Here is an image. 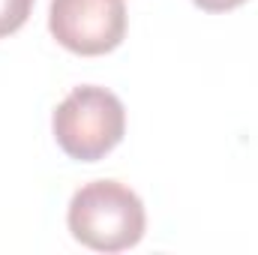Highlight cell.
Returning <instances> with one entry per match:
<instances>
[{
	"mask_svg": "<svg viewBox=\"0 0 258 255\" xmlns=\"http://www.w3.org/2000/svg\"><path fill=\"white\" fill-rule=\"evenodd\" d=\"M48 30L66 51L99 57L123 42L126 6L123 0H51Z\"/></svg>",
	"mask_w": 258,
	"mask_h": 255,
	"instance_id": "3",
	"label": "cell"
},
{
	"mask_svg": "<svg viewBox=\"0 0 258 255\" xmlns=\"http://www.w3.org/2000/svg\"><path fill=\"white\" fill-rule=\"evenodd\" d=\"M66 222L81 246L96 252H123L141 243L147 213L126 183L93 180L72 195Z\"/></svg>",
	"mask_w": 258,
	"mask_h": 255,
	"instance_id": "1",
	"label": "cell"
},
{
	"mask_svg": "<svg viewBox=\"0 0 258 255\" xmlns=\"http://www.w3.org/2000/svg\"><path fill=\"white\" fill-rule=\"evenodd\" d=\"M54 138L69 159L96 162L111 153L126 132V108L117 93L96 84L72 87L51 117Z\"/></svg>",
	"mask_w": 258,
	"mask_h": 255,
	"instance_id": "2",
	"label": "cell"
},
{
	"mask_svg": "<svg viewBox=\"0 0 258 255\" xmlns=\"http://www.w3.org/2000/svg\"><path fill=\"white\" fill-rule=\"evenodd\" d=\"M33 0H0V39L21 30L24 21L30 18Z\"/></svg>",
	"mask_w": 258,
	"mask_h": 255,
	"instance_id": "4",
	"label": "cell"
},
{
	"mask_svg": "<svg viewBox=\"0 0 258 255\" xmlns=\"http://www.w3.org/2000/svg\"><path fill=\"white\" fill-rule=\"evenodd\" d=\"M192 3L204 12H228V9H237L246 0H192Z\"/></svg>",
	"mask_w": 258,
	"mask_h": 255,
	"instance_id": "5",
	"label": "cell"
}]
</instances>
